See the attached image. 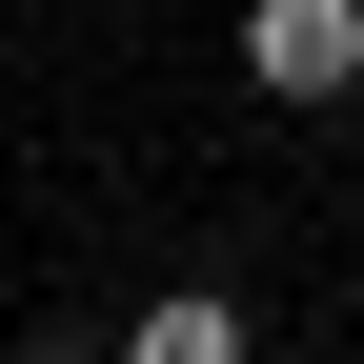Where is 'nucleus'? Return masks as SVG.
Segmentation results:
<instances>
[{
    "label": "nucleus",
    "instance_id": "1",
    "mask_svg": "<svg viewBox=\"0 0 364 364\" xmlns=\"http://www.w3.org/2000/svg\"><path fill=\"white\" fill-rule=\"evenodd\" d=\"M243 81H263L284 122L364 102V0H243Z\"/></svg>",
    "mask_w": 364,
    "mask_h": 364
},
{
    "label": "nucleus",
    "instance_id": "2",
    "mask_svg": "<svg viewBox=\"0 0 364 364\" xmlns=\"http://www.w3.org/2000/svg\"><path fill=\"white\" fill-rule=\"evenodd\" d=\"M122 364H243V304L223 284H162L142 324H122Z\"/></svg>",
    "mask_w": 364,
    "mask_h": 364
},
{
    "label": "nucleus",
    "instance_id": "3",
    "mask_svg": "<svg viewBox=\"0 0 364 364\" xmlns=\"http://www.w3.org/2000/svg\"><path fill=\"white\" fill-rule=\"evenodd\" d=\"M21 364H122V344H81V324H21Z\"/></svg>",
    "mask_w": 364,
    "mask_h": 364
}]
</instances>
